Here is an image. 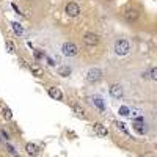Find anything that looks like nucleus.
<instances>
[{
	"label": "nucleus",
	"mask_w": 157,
	"mask_h": 157,
	"mask_svg": "<svg viewBox=\"0 0 157 157\" xmlns=\"http://www.w3.org/2000/svg\"><path fill=\"white\" fill-rule=\"evenodd\" d=\"M149 77H151V80H154V82L157 80V69H155L154 66H152L151 71H149Z\"/></svg>",
	"instance_id": "19"
},
{
	"label": "nucleus",
	"mask_w": 157,
	"mask_h": 157,
	"mask_svg": "<svg viewBox=\"0 0 157 157\" xmlns=\"http://www.w3.org/2000/svg\"><path fill=\"white\" fill-rule=\"evenodd\" d=\"M11 6H13V10H14V11H16L17 14H19V13H21V11H19V8H17V5H14V3H13Z\"/></svg>",
	"instance_id": "22"
},
{
	"label": "nucleus",
	"mask_w": 157,
	"mask_h": 157,
	"mask_svg": "<svg viewBox=\"0 0 157 157\" xmlns=\"http://www.w3.org/2000/svg\"><path fill=\"white\" fill-rule=\"evenodd\" d=\"M61 53L64 55V57H76V55L79 53V47L74 43L66 41V43H63V46H61Z\"/></svg>",
	"instance_id": "3"
},
{
	"label": "nucleus",
	"mask_w": 157,
	"mask_h": 157,
	"mask_svg": "<svg viewBox=\"0 0 157 157\" xmlns=\"http://www.w3.org/2000/svg\"><path fill=\"white\" fill-rule=\"evenodd\" d=\"M2 116H3V119H6V121H10V119L13 118L11 110L8 108V107H3V110H2Z\"/></svg>",
	"instance_id": "16"
},
{
	"label": "nucleus",
	"mask_w": 157,
	"mask_h": 157,
	"mask_svg": "<svg viewBox=\"0 0 157 157\" xmlns=\"http://www.w3.org/2000/svg\"><path fill=\"white\" fill-rule=\"evenodd\" d=\"M47 93H49V96H50L52 99H55V101H61V99H63V93L60 91V88H57V87L49 88Z\"/></svg>",
	"instance_id": "9"
},
{
	"label": "nucleus",
	"mask_w": 157,
	"mask_h": 157,
	"mask_svg": "<svg viewBox=\"0 0 157 157\" xmlns=\"http://www.w3.org/2000/svg\"><path fill=\"white\" fill-rule=\"evenodd\" d=\"M104 77V72L102 69H99V68H91L87 71V82L88 84H97V82H101Z\"/></svg>",
	"instance_id": "2"
},
{
	"label": "nucleus",
	"mask_w": 157,
	"mask_h": 157,
	"mask_svg": "<svg viewBox=\"0 0 157 157\" xmlns=\"http://www.w3.org/2000/svg\"><path fill=\"white\" fill-rule=\"evenodd\" d=\"M138 16H140V13H138L135 8H129V10L124 11V19L127 22H135L138 19Z\"/></svg>",
	"instance_id": "6"
},
{
	"label": "nucleus",
	"mask_w": 157,
	"mask_h": 157,
	"mask_svg": "<svg viewBox=\"0 0 157 157\" xmlns=\"http://www.w3.org/2000/svg\"><path fill=\"white\" fill-rule=\"evenodd\" d=\"M90 99H91V102H93V104H94V105H96V107L101 110V112H104L105 105H104V101H102V99H101V97H97V96H96V97H90Z\"/></svg>",
	"instance_id": "11"
},
{
	"label": "nucleus",
	"mask_w": 157,
	"mask_h": 157,
	"mask_svg": "<svg viewBox=\"0 0 157 157\" xmlns=\"http://www.w3.org/2000/svg\"><path fill=\"white\" fill-rule=\"evenodd\" d=\"M119 115H129V108L127 107H121V108H119Z\"/></svg>",
	"instance_id": "20"
},
{
	"label": "nucleus",
	"mask_w": 157,
	"mask_h": 157,
	"mask_svg": "<svg viewBox=\"0 0 157 157\" xmlns=\"http://www.w3.org/2000/svg\"><path fill=\"white\" fill-rule=\"evenodd\" d=\"M113 50H115L116 55H119V57H124V55H127L131 52V44H129V41H126V39H118L113 46Z\"/></svg>",
	"instance_id": "1"
},
{
	"label": "nucleus",
	"mask_w": 157,
	"mask_h": 157,
	"mask_svg": "<svg viewBox=\"0 0 157 157\" xmlns=\"http://www.w3.org/2000/svg\"><path fill=\"white\" fill-rule=\"evenodd\" d=\"M72 108H74V112H76V113H77L79 116H82V118H85V110L82 108L80 105H77V104H76V105H74Z\"/></svg>",
	"instance_id": "17"
},
{
	"label": "nucleus",
	"mask_w": 157,
	"mask_h": 157,
	"mask_svg": "<svg viewBox=\"0 0 157 157\" xmlns=\"http://www.w3.org/2000/svg\"><path fill=\"white\" fill-rule=\"evenodd\" d=\"M64 13H66V16H69V17H77L80 14V5L76 3V2H69V3H66V6H64Z\"/></svg>",
	"instance_id": "4"
},
{
	"label": "nucleus",
	"mask_w": 157,
	"mask_h": 157,
	"mask_svg": "<svg viewBox=\"0 0 157 157\" xmlns=\"http://www.w3.org/2000/svg\"><path fill=\"white\" fill-rule=\"evenodd\" d=\"M84 43H85V46H88V47H94V46L99 44V35H96V33H93V32L85 33Z\"/></svg>",
	"instance_id": "5"
},
{
	"label": "nucleus",
	"mask_w": 157,
	"mask_h": 157,
	"mask_svg": "<svg viewBox=\"0 0 157 157\" xmlns=\"http://www.w3.org/2000/svg\"><path fill=\"white\" fill-rule=\"evenodd\" d=\"M93 129H94V132H96L99 137H107V135H108V129H107L104 124H101V123H96V124L93 126Z\"/></svg>",
	"instance_id": "10"
},
{
	"label": "nucleus",
	"mask_w": 157,
	"mask_h": 157,
	"mask_svg": "<svg viewBox=\"0 0 157 157\" xmlns=\"http://www.w3.org/2000/svg\"><path fill=\"white\" fill-rule=\"evenodd\" d=\"M33 55H35V58H36V60H41V58L44 57V53H41V52H38V50H35V52H33Z\"/></svg>",
	"instance_id": "21"
},
{
	"label": "nucleus",
	"mask_w": 157,
	"mask_h": 157,
	"mask_svg": "<svg viewBox=\"0 0 157 157\" xmlns=\"http://www.w3.org/2000/svg\"><path fill=\"white\" fill-rule=\"evenodd\" d=\"M11 27H13V30L17 36H22L24 35V29H22V25L19 22H11Z\"/></svg>",
	"instance_id": "13"
},
{
	"label": "nucleus",
	"mask_w": 157,
	"mask_h": 157,
	"mask_svg": "<svg viewBox=\"0 0 157 157\" xmlns=\"http://www.w3.org/2000/svg\"><path fill=\"white\" fill-rule=\"evenodd\" d=\"M58 74L61 77H68L69 74H71V68L69 66H60L58 68Z\"/></svg>",
	"instance_id": "14"
},
{
	"label": "nucleus",
	"mask_w": 157,
	"mask_h": 157,
	"mask_svg": "<svg viewBox=\"0 0 157 157\" xmlns=\"http://www.w3.org/2000/svg\"><path fill=\"white\" fill-rule=\"evenodd\" d=\"M30 71L35 74L36 77H41V76H43V69L38 66V64H32V66H30Z\"/></svg>",
	"instance_id": "15"
},
{
	"label": "nucleus",
	"mask_w": 157,
	"mask_h": 157,
	"mask_svg": "<svg viewBox=\"0 0 157 157\" xmlns=\"http://www.w3.org/2000/svg\"><path fill=\"white\" fill-rule=\"evenodd\" d=\"M115 126H116V129H118V131H121L126 137H131V132H129V129L126 127V124L124 123H119V121H116L115 123Z\"/></svg>",
	"instance_id": "12"
},
{
	"label": "nucleus",
	"mask_w": 157,
	"mask_h": 157,
	"mask_svg": "<svg viewBox=\"0 0 157 157\" xmlns=\"http://www.w3.org/2000/svg\"><path fill=\"white\" fill-rule=\"evenodd\" d=\"M110 94H112L115 99L123 97V87L119 84H112L110 85Z\"/></svg>",
	"instance_id": "7"
},
{
	"label": "nucleus",
	"mask_w": 157,
	"mask_h": 157,
	"mask_svg": "<svg viewBox=\"0 0 157 157\" xmlns=\"http://www.w3.org/2000/svg\"><path fill=\"white\" fill-rule=\"evenodd\" d=\"M25 151H27V154H29V155L35 157V155L39 154V146L35 145V143H27L25 145Z\"/></svg>",
	"instance_id": "8"
},
{
	"label": "nucleus",
	"mask_w": 157,
	"mask_h": 157,
	"mask_svg": "<svg viewBox=\"0 0 157 157\" xmlns=\"http://www.w3.org/2000/svg\"><path fill=\"white\" fill-rule=\"evenodd\" d=\"M5 47H6V50L10 52V53H14V52H16V47H14V44H13V41H6V44H5Z\"/></svg>",
	"instance_id": "18"
}]
</instances>
